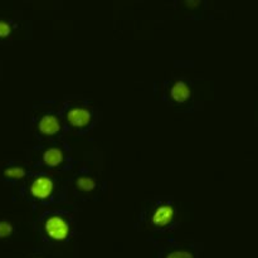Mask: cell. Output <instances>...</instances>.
I'll list each match as a JSON object with an SVG mask.
<instances>
[{"mask_svg":"<svg viewBox=\"0 0 258 258\" xmlns=\"http://www.w3.org/2000/svg\"><path fill=\"white\" fill-rule=\"evenodd\" d=\"M45 233L54 241H64L70 234V226L67 221L59 216H53L45 222Z\"/></svg>","mask_w":258,"mask_h":258,"instance_id":"6da1fadb","label":"cell"},{"mask_svg":"<svg viewBox=\"0 0 258 258\" xmlns=\"http://www.w3.org/2000/svg\"><path fill=\"white\" fill-rule=\"evenodd\" d=\"M54 184L48 176H38L30 185V193L38 199H45L53 193Z\"/></svg>","mask_w":258,"mask_h":258,"instance_id":"7a4b0ae2","label":"cell"},{"mask_svg":"<svg viewBox=\"0 0 258 258\" xmlns=\"http://www.w3.org/2000/svg\"><path fill=\"white\" fill-rule=\"evenodd\" d=\"M67 118L68 122L75 127H85L91 122V113L86 108L75 107L68 111Z\"/></svg>","mask_w":258,"mask_h":258,"instance_id":"3957f363","label":"cell"},{"mask_svg":"<svg viewBox=\"0 0 258 258\" xmlns=\"http://www.w3.org/2000/svg\"><path fill=\"white\" fill-rule=\"evenodd\" d=\"M173 218L174 208L171 206H169V204H164V206H160L156 208V211L153 214V218H151V222L156 227H165L173 221Z\"/></svg>","mask_w":258,"mask_h":258,"instance_id":"277c9868","label":"cell"},{"mask_svg":"<svg viewBox=\"0 0 258 258\" xmlns=\"http://www.w3.org/2000/svg\"><path fill=\"white\" fill-rule=\"evenodd\" d=\"M39 130L43 135H54L60 130L59 120L53 115H47L40 120Z\"/></svg>","mask_w":258,"mask_h":258,"instance_id":"5b68a950","label":"cell"},{"mask_svg":"<svg viewBox=\"0 0 258 258\" xmlns=\"http://www.w3.org/2000/svg\"><path fill=\"white\" fill-rule=\"evenodd\" d=\"M171 97L176 101V102H185L189 97H190V88L183 81H178L175 85L171 88Z\"/></svg>","mask_w":258,"mask_h":258,"instance_id":"8992f818","label":"cell"},{"mask_svg":"<svg viewBox=\"0 0 258 258\" xmlns=\"http://www.w3.org/2000/svg\"><path fill=\"white\" fill-rule=\"evenodd\" d=\"M43 160L48 166H57L63 161V153L60 149L52 148L47 150L43 156Z\"/></svg>","mask_w":258,"mask_h":258,"instance_id":"52a82bcc","label":"cell"},{"mask_svg":"<svg viewBox=\"0 0 258 258\" xmlns=\"http://www.w3.org/2000/svg\"><path fill=\"white\" fill-rule=\"evenodd\" d=\"M77 186L82 191H92L96 188V181L90 176H81L77 180Z\"/></svg>","mask_w":258,"mask_h":258,"instance_id":"ba28073f","label":"cell"},{"mask_svg":"<svg viewBox=\"0 0 258 258\" xmlns=\"http://www.w3.org/2000/svg\"><path fill=\"white\" fill-rule=\"evenodd\" d=\"M4 175L10 179H22L25 175V170L20 166H12L4 171Z\"/></svg>","mask_w":258,"mask_h":258,"instance_id":"9c48e42d","label":"cell"},{"mask_svg":"<svg viewBox=\"0 0 258 258\" xmlns=\"http://www.w3.org/2000/svg\"><path fill=\"white\" fill-rule=\"evenodd\" d=\"M13 232V227L9 222L3 221L0 222V238H5V237H9Z\"/></svg>","mask_w":258,"mask_h":258,"instance_id":"30bf717a","label":"cell"},{"mask_svg":"<svg viewBox=\"0 0 258 258\" xmlns=\"http://www.w3.org/2000/svg\"><path fill=\"white\" fill-rule=\"evenodd\" d=\"M10 32H12V28H10V25L8 24L7 22H3V20H0V38L8 37V35L10 34Z\"/></svg>","mask_w":258,"mask_h":258,"instance_id":"8fae6325","label":"cell"},{"mask_svg":"<svg viewBox=\"0 0 258 258\" xmlns=\"http://www.w3.org/2000/svg\"><path fill=\"white\" fill-rule=\"evenodd\" d=\"M166 258H193V254L186 251H175L169 253Z\"/></svg>","mask_w":258,"mask_h":258,"instance_id":"7c38bea8","label":"cell"},{"mask_svg":"<svg viewBox=\"0 0 258 258\" xmlns=\"http://www.w3.org/2000/svg\"><path fill=\"white\" fill-rule=\"evenodd\" d=\"M188 3V7H197L199 5V2H186Z\"/></svg>","mask_w":258,"mask_h":258,"instance_id":"4fadbf2b","label":"cell"}]
</instances>
